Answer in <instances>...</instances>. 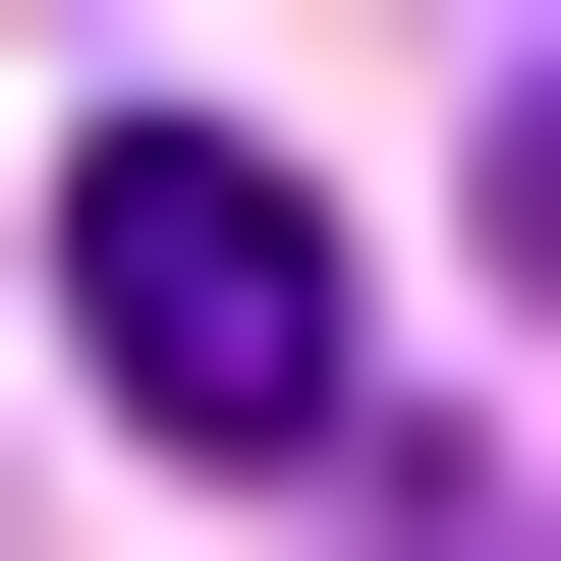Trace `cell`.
<instances>
[{
    "label": "cell",
    "instance_id": "1",
    "mask_svg": "<svg viewBox=\"0 0 561 561\" xmlns=\"http://www.w3.org/2000/svg\"><path fill=\"white\" fill-rule=\"evenodd\" d=\"M57 337H113V449H337V393H393V280H337V169L113 113V169H57Z\"/></svg>",
    "mask_w": 561,
    "mask_h": 561
},
{
    "label": "cell",
    "instance_id": "2",
    "mask_svg": "<svg viewBox=\"0 0 561 561\" xmlns=\"http://www.w3.org/2000/svg\"><path fill=\"white\" fill-rule=\"evenodd\" d=\"M449 280H505V337H561V113H505V169H449Z\"/></svg>",
    "mask_w": 561,
    "mask_h": 561
}]
</instances>
